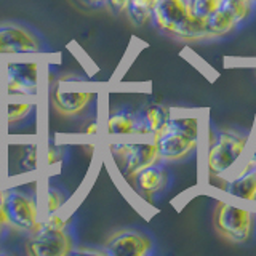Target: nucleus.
Returning a JSON list of instances; mask_svg holds the SVG:
<instances>
[{
	"instance_id": "obj_5",
	"label": "nucleus",
	"mask_w": 256,
	"mask_h": 256,
	"mask_svg": "<svg viewBox=\"0 0 256 256\" xmlns=\"http://www.w3.org/2000/svg\"><path fill=\"white\" fill-rule=\"evenodd\" d=\"M110 154L122 168L125 178L133 180L141 170L160 162L154 141L146 142H116L110 144Z\"/></svg>"
},
{
	"instance_id": "obj_1",
	"label": "nucleus",
	"mask_w": 256,
	"mask_h": 256,
	"mask_svg": "<svg viewBox=\"0 0 256 256\" xmlns=\"http://www.w3.org/2000/svg\"><path fill=\"white\" fill-rule=\"evenodd\" d=\"M250 136L232 128L212 130L208 138L205 164L212 178L226 176L245 156Z\"/></svg>"
},
{
	"instance_id": "obj_6",
	"label": "nucleus",
	"mask_w": 256,
	"mask_h": 256,
	"mask_svg": "<svg viewBox=\"0 0 256 256\" xmlns=\"http://www.w3.org/2000/svg\"><path fill=\"white\" fill-rule=\"evenodd\" d=\"M42 50V40L32 29L14 22L0 24V56L37 54Z\"/></svg>"
},
{
	"instance_id": "obj_15",
	"label": "nucleus",
	"mask_w": 256,
	"mask_h": 256,
	"mask_svg": "<svg viewBox=\"0 0 256 256\" xmlns=\"http://www.w3.org/2000/svg\"><path fill=\"white\" fill-rule=\"evenodd\" d=\"M106 132L110 136H130L140 133V114L128 109L112 110L106 120Z\"/></svg>"
},
{
	"instance_id": "obj_14",
	"label": "nucleus",
	"mask_w": 256,
	"mask_h": 256,
	"mask_svg": "<svg viewBox=\"0 0 256 256\" xmlns=\"http://www.w3.org/2000/svg\"><path fill=\"white\" fill-rule=\"evenodd\" d=\"M172 110L165 104H149L140 112V133L141 136H149L152 138L158 132L170 124Z\"/></svg>"
},
{
	"instance_id": "obj_13",
	"label": "nucleus",
	"mask_w": 256,
	"mask_h": 256,
	"mask_svg": "<svg viewBox=\"0 0 256 256\" xmlns=\"http://www.w3.org/2000/svg\"><path fill=\"white\" fill-rule=\"evenodd\" d=\"M226 192L229 196L254 202L256 200V166L242 165L240 170L232 176L226 184Z\"/></svg>"
},
{
	"instance_id": "obj_23",
	"label": "nucleus",
	"mask_w": 256,
	"mask_h": 256,
	"mask_svg": "<svg viewBox=\"0 0 256 256\" xmlns=\"http://www.w3.org/2000/svg\"><path fill=\"white\" fill-rule=\"evenodd\" d=\"M66 204V194L58 189V188H48V192H46V213H56L60 212L62 205Z\"/></svg>"
},
{
	"instance_id": "obj_26",
	"label": "nucleus",
	"mask_w": 256,
	"mask_h": 256,
	"mask_svg": "<svg viewBox=\"0 0 256 256\" xmlns=\"http://www.w3.org/2000/svg\"><path fill=\"white\" fill-rule=\"evenodd\" d=\"M244 164H245V165H250V166H256V142H254V146H253L252 152L246 156V160H245Z\"/></svg>"
},
{
	"instance_id": "obj_20",
	"label": "nucleus",
	"mask_w": 256,
	"mask_h": 256,
	"mask_svg": "<svg viewBox=\"0 0 256 256\" xmlns=\"http://www.w3.org/2000/svg\"><path fill=\"white\" fill-rule=\"evenodd\" d=\"M170 124L176 128V130L182 132L184 134L190 136V138H194L198 141L200 138V122L197 117H188V116H173Z\"/></svg>"
},
{
	"instance_id": "obj_4",
	"label": "nucleus",
	"mask_w": 256,
	"mask_h": 256,
	"mask_svg": "<svg viewBox=\"0 0 256 256\" xmlns=\"http://www.w3.org/2000/svg\"><path fill=\"white\" fill-rule=\"evenodd\" d=\"M74 238L68 228H56L42 221L40 228L26 242V253L30 256H68L74 253Z\"/></svg>"
},
{
	"instance_id": "obj_3",
	"label": "nucleus",
	"mask_w": 256,
	"mask_h": 256,
	"mask_svg": "<svg viewBox=\"0 0 256 256\" xmlns=\"http://www.w3.org/2000/svg\"><path fill=\"white\" fill-rule=\"evenodd\" d=\"M4 216L6 226L26 234H34L42 224L36 196L16 188L5 190Z\"/></svg>"
},
{
	"instance_id": "obj_27",
	"label": "nucleus",
	"mask_w": 256,
	"mask_h": 256,
	"mask_svg": "<svg viewBox=\"0 0 256 256\" xmlns=\"http://www.w3.org/2000/svg\"><path fill=\"white\" fill-rule=\"evenodd\" d=\"M98 128H100L98 122H92L90 125L86 126V130H85L84 133H85V134H96V133H98Z\"/></svg>"
},
{
	"instance_id": "obj_16",
	"label": "nucleus",
	"mask_w": 256,
	"mask_h": 256,
	"mask_svg": "<svg viewBox=\"0 0 256 256\" xmlns=\"http://www.w3.org/2000/svg\"><path fill=\"white\" fill-rule=\"evenodd\" d=\"M205 24H206L208 38H222L232 34L240 26V22L237 21L234 13L224 4L221 8H218L214 13L208 16L205 20Z\"/></svg>"
},
{
	"instance_id": "obj_28",
	"label": "nucleus",
	"mask_w": 256,
	"mask_h": 256,
	"mask_svg": "<svg viewBox=\"0 0 256 256\" xmlns=\"http://www.w3.org/2000/svg\"><path fill=\"white\" fill-rule=\"evenodd\" d=\"M84 2L86 5H90V6H102V5H106V0H84Z\"/></svg>"
},
{
	"instance_id": "obj_31",
	"label": "nucleus",
	"mask_w": 256,
	"mask_h": 256,
	"mask_svg": "<svg viewBox=\"0 0 256 256\" xmlns=\"http://www.w3.org/2000/svg\"><path fill=\"white\" fill-rule=\"evenodd\" d=\"M248 2H252L253 5H256V0H248Z\"/></svg>"
},
{
	"instance_id": "obj_17",
	"label": "nucleus",
	"mask_w": 256,
	"mask_h": 256,
	"mask_svg": "<svg viewBox=\"0 0 256 256\" xmlns=\"http://www.w3.org/2000/svg\"><path fill=\"white\" fill-rule=\"evenodd\" d=\"M174 37L184 40V42H202V40H210L208 38L205 20L196 18V16H192V14L182 22V26L176 32Z\"/></svg>"
},
{
	"instance_id": "obj_11",
	"label": "nucleus",
	"mask_w": 256,
	"mask_h": 256,
	"mask_svg": "<svg viewBox=\"0 0 256 256\" xmlns=\"http://www.w3.org/2000/svg\"><path fill=\"white\" fill-rule=\"evenodd\" d=\"M93 100V92L86 90H68L56 88L53 92V108L62 116H77L84 112Z\"/></svg>"
},
{
	"instance_id": "obj_7",
	"label": "nucleus",
	"mask_w": 256,
	"mask_h": 256,
	"mask_svg": "<svg viewBox=\"0 0 256 256\" xmlns=\"http://www.w3.org/2000/svg\"><path fill=\"white\" fill-rule=\"evenodd\" d=\"M156 142L160 162H181L190 157L198 148V141L184 134L182 132L168 124L162 132L150 138Z\"/></svg>"
},
{
	"instance_id": "obj_25",
	"label": "nucleus",
	"mask_w": 256,
	"mask_h": 256,
	"mask_svg": "<svg viewBox=\"0 0 256 256\" xmlns=\"http://www.w3.org/2000/svg\"><path fill=\"white\" fill-rule=\"evenodd\" d=\"M128 2H130V0H106V6L110 13L120 14L126 12Z\"/></svg>"
},
{
	"instance_id": "obj_24",
	"label": "nucleus",
	"mask_w": 256,
	"mask_h": 256,
	"mask_svg": "<svg viewBox=\"0 0 256 256\" xmlns=\"http://www.w3.org/2000/svg\"><path fill=\"white\" fill-rule=\"evenodd\" d=\"M20 165L22 166V170H26V172L36 170V166H37V146L36 144H30V146L26 148Z\"/></svg>"
},
{
	"instance_id": "obj_2",
	"label": "nucleus",
	"mask_w": 256,
	"mask_h": 256,
	"mask_svg": "<svg viewBox=\"0 0 256 256\" xmlns=\"http://www.w3.org/2000/svg\"><path fill=\"white\" fill-rule=\"evenodd\" d=\"M213 226L218 234L234 245L250 242L254 236V213L234 204L220 200L213 212Z\"/></svg>"
},
{
	"instance_id": "obj_29",
	"label": "nucleus",
	"mask_w": 256,
	"mask_h": 256,
	"mask_svg": "<svg viewBox=\"0 0 256 256\" xmlns=\"http://www.w3.org/2000/svg\"><path fill=\"white\" fill-rule=\"evenodd\" d=\"M4 202H5V190H0V216H4Z\"/></svg>"
},
{
	"instance_id": "obj_18",
	"label": "nucleus",
	"mask_w": 256,
	"mask_h": 256,
	"mask_svg": "<svg viewBox=\"0 0 256 256\" xmlns=\"http://www.w3.org/2000/svg\"><path fill=\"white\" fill-rule=\"evenodd\" d=\"M152 2L154 0H130L126 6V16L134 26H146L152 20Z\"/></svg>"
},
{
	"instance_id": "obj_30",
	"label": "nucleus",
	"mask_w": 256,
	"mask_h": 256,
	"mask_svg": "<svg viewBox=\"0 0 256 256\" xmlns=\"http://www.w3.org/2000/svg\"><path fill=\"white\" fill-rule=\"evenodd\" d=\"M4 226H6V222H5V218H4V216H0V232H2Z\"/></svg>"
},
{
	"instance_id": "obj_21",
	"label": "nucleus",
	"mask_w": 256,
	"mask_h": 256,
	"mask_svg": "<svg viewBox=\"0 0 256 256\" xmlns=\"http://www.w3.org/2000/svg\"><path fill=\"white\" fill-rule=\"evenodd\" d=\"M32 108H34V102H30L28 100H13L8 102L6 106V118L10 124H14V122H20V120L26 118Z\"/></svg>"
},
{
	"instance_id": "obj_22",
	"label": "nucleus",
	"mask_w": 256,
	"mask_h": 256,
	"mask_svg": "<svg viewBox=\"0 0 256 256\" xmlns=\"http://www.w3.org/2000/svg\"><path fill=\"white\" fill-rule=\"evenodd\" d=\"M224 5L234 13L237 21L240 22V26L252 18V14L254 12V6H256L252 2H248V0H224Z\"/></svg>"
},
{
	"instance_id": "obj_8",
	"label": "nucleus",
	"mask_w": 256,
	"mask_h": 256,
	"mask_svg": "<svg viewBox=\"0 0 256 256\" xmlns=\"http://www.w3.org/2000/svg\"><path fill=\"white\" fill-rule=\"evenodd\" d=\"M154 240L149 234L138 229H120L104 244L109 256H148L154 253Z\"/></svg>"
},
{
	"instance_id": "obj_9",
	"label": "nucleus",
	"mask_w": 256,
	"mask_h": 256,
	"mask_svg": "<svg viewBox=\"0 0 256 256\" xmlns=\"http://www.w3.org/2000/svg\"><path fill=\"white\" fill-rule=\"evenodd\" d=\"M8 92L13 96H34L38 88V61L32 58L6 61Z\"/></svg>"
},
{
	"instance_id": "obj_10",
	"label": "nucleus",
	"mask_w": 256,
	"mask_h": 256,
	"mask_svg": "<svg viewBox=\"0 0 256 256\" xmlns=\"http://www.w3.org/2000/svg\"><path fill=\"white\" fill-rule=\"evenodd\" d=\"M189 16V0H154L152 2L150 22L165 34L174 37Z\"/></svg>"
},
{
	"instance_id": "obj_19",
	"label": "nucleus",
	"mask_w": 256,
	"mask_h": 256,
	"mask_svg": "<svg viewBox=\"0 0 256 256\" xmlns=\"http://www.w3.org/2000/svg\"><path fill=\"white\" fill-rule=\"evenodd\" d=\"M224 0H189L190 14L200 20H206L212 13L221 8Z\"/></svg>"
},
{
	"instance_id": "obj_32",
	"label": "nucleus",
	"mask_w": 256,
	"mask_h": 256,
	"mask_svg": "<svg viewBox=\"0 0 256 256\" xmlns=\"http://www.w3.org/2000/svg\"><path fill=\"white\" fill-rule=\"evenodd\" d=\"M254 202H256V200H254Z\"/></svg>"
},
{
	"instance_id": "obj_12",
	"label": "nucleus",
	"mask_w": 256,
	"mask_h": 256,
	"mask_svg": "<svg viewBox=\"0 0 256 256\" xmlns=\"http://www.w3.org/2000/svg\"><path fill=\"white\" fill-rule=\"evenodd\" d=\"M133 180L136 184V189H138L144 197L150 198L165 190L168 181H170V176H168V172L162 165V162H158L141 170Z\"/></svg>"
}]
</instances>
